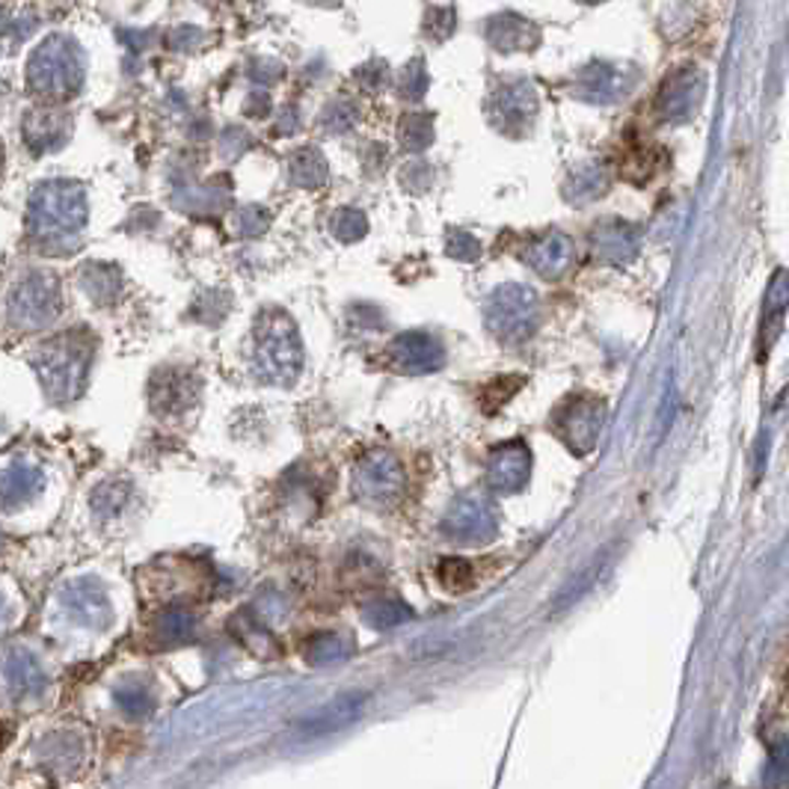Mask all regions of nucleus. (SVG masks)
<instances>
[{"mask_svg":"<svg viewBox=\"0 0 789 789\" xmlns=\"http://www.w3.org/2000/svg\"><path fill=\"white\" fill-rule=\"evenodd\" d=\"M27 223L42 250H78L80 232L87 226V193L75 181H45L33 190Z\"/></svg>","mask_w":789,"mask_h":789,"instance_id":"nucleus-1","label":"nucleus"},{"mask_svg":"<svg viewBox=\"0 0 789 789\" xmlns=\"http://www.w3.org/2000/svg\"><path fill=\"white\" fill-rule=\"evenodd\" d=\"M252 369L261 383L291 386L303 371V345L294 320L280 309L264 312L256 320L252 339Z\"/></svg>","mask_w":789,"mask_h":789,"instance_id":"nucleus-2","label":"nucleus"},{"mask_svg":"<svg viewBox=\"0 0 789 789\" xmlns=\"http://www.w3.org/2000/svg\"><path fill=\"white\" fill-rule=\"evenodd\" d=\"M90 365L92 339H83L78 332L48 341L33 360L42 390L54 404H69L78 398L90 377Z\"/></svg>","mask_w":789,"mask_h":789,"instance_id":"nucleus-3","label":"nucleus"},{"mask_svg":"<svg viewBox=\"0 0 789 789\" xmlns=\"http://www.w3.org/2000/svg\"><path fill=\"white\" fill-rule=\"evenodd\" d=\"M487 330L505 345L529 341L540 327V301L534 289L520 282H505L489 294L484 306Z\"/></svg>","mask_w":789,"mask_h":789,"instance_id":"nucleus-4","label":"nucleus"},{"mask_svg":"<svg viewBox=\"0 0 789 789\" xmlns=\"http://www.w3.org/2000/svg\"><path fill=\"white\" fill-rule=\"evenodd\" d=\"M31 87L48 99H66L80 90L83 57L78 45L66 36H50L36 48L31 60Z\"/></svg>","mask_w":789,"mask_h":789,"instance_id":"nucleus-5","label":"nucleus"},{"mask_svg":"<svg viewBox=\"0 0 789 789\" xmlns=\"http://www.w3.org/2000/svg\"><path fill=\"white\" fill-rule=\"evenodd\" d=\"M404 466L392 451H371L350 472V493L365 508L386 510L404 496Z\"/></svg>","mask_w":789,"mask_h":789,"instance_id":"nucleus-6","label":"nucleus"},{"mask_svg":"<svg viewBox=\"0 0 789 789\" xmlns=\"http://www.w3.org/2000/svg\"><path fill=\"white\" fill-rule=\"evenodd\" d=\"M60 315V282L48 270H31L10 294V324L15 330H45Z\"/></svg>","mask_w":789,"mask_h":789,"instance_id":"nucleus-7","label":"nucleus"},{"mask_svg":"<svg viewBox=\"0 0 789 789\" xmlns=\"http://www.w3.org/2000/svg\"><path fill=\"white\" fill-rule=\"evenodd\" d=\"M496 531H499V517L478 493L458 496L442 517V534L463 546H484L496 538Z\"/></svg>","mask_w":789,"mask_h":789,"instance_id":"nucleus-8","label":"nucleus"},{"mask_svg":"<svg viewBox=\"0 0 789 789\" xmlns=\"http://www.w3.org/2000/svg\"><path fill=\"white\" fill-rule=\"evenodd\" d=\"M602 425H606V404L600 398H590V395H576L555 413L559 437L579 458L597 449Z\"/></svg>","mask_w":789,"mask_h":789,"instance_id":"nucleus-9","label":"nucleus"},{"mask_svg":"<svg viewBox=\"0 0 789 789\" xmlns=\"http://www.w3.org/2000/svg\"><path fill=\"white\" fill-rule=\"evenodd\" d=\"M703 92H707V78L703 71L695 69V66H683L670 75L665 83H662L660 99H656V111L665 122H689L695 113H698L700 101H703Z\"/></svg>","mask_w":789,"mask_h":789,"instance_id":"nucleus-10","label":"nucleus"},{"mask_svg":"<svg viewBox=\"0 0 789 789\" xmlns=\"http://www.w3.org/2000/svg\"><path fill=\"white\" fill-rule=\"evenodd\" d=\"M386 360L401 374H433L446 365V348L428 332H401L390 341Z\"/></svg>","mask_w":789,"mask_h":789,"instance_id":"nucleus-11","label":"nucleus"},{"mask_svg":"<svg viewBox=\"0 0 789 789\" xmlns=\"http://www.w3.org/2000/svg\"><path fill=\"white\" fill-rule=\"evenodd\" d=\"M60 606L75 623L90 627V630H104L113 618L111 597L99 579H78L66 585L60 594Z\"/></svg>","mask_w":789,"mask_h":789,"instance_id":"nucleus-12","label":"nucleus"},{"mask_svg":"<svg viewBox=\"0 0 789 789\" xmlns=\"http://www.w3.org/2000/svg\"><path fill=\"white\" fill-rule=\"evenodd\" d=\"M531 475V451L522 440L501 442L499 449L489 451L487 458V484L493 493L510 496L520 493L529 484Z\"/></svg>","mask_w":789,"mask_h":789,"instance_id":"nucleus-13","label":"nucleus"},{"mask_svg":"<svg viewBox=\"0 0 789 789\" xmlns=\"http://www.w3.org/2000/svg\"><path fill=\"white\" fill-rule=\"evenodd\" d=\"M200 398V380L184 369H164L151 377L149 404L158 416L188 413Z\"/></svg>","mask_w":789,"mask_h":789,"instance_id":"nucleus-14","label":"nucleus"},{"mask_svg":"<svg viewBox=\"0 0 789 789\" xmlns=\"http://www.w3.org/2000/svg\"><path fill=\"white\" fill-rule=\"evenodd\" d=\"M635 87V71L615 66V63H590L588 69L579 71L576 78V92L579 99L594 101V104H611L630 95Z\"/></svg>","mask_w":789,"mask_h":789,"instance_id":"nucleus-15","label":"nucleus"},{"mask_svg":"<svg viewBox=\"0 0 789 789\" xmlns=\"http://www.w3.org/2000/svg\"><path fill=\"white\" fill-rule=\"evenodd\" d=\"M590 252L594 259L600 264H611V268H620V264H630L635 256H639L641 238L639 229L627 221H600L588 235Z\"/></svg>","mask_w":789,"mask_h":789,"instance_id":"nucleus-16","label":"nucleus"},{"mask_svg":"<svg viewBox=\"0 0 789 789\" xmlns=\"http://www.w3.org/2000/svg\"><path fill=\"white\" fill-rule=\"evenodd\" d=\"M520 259L543 280H559L573 264V240L564 232L552 229L546 235H540V238L529 240L522 247Z\"/></svg>","mask_w":789,"mask_h":789,"instance_id":"nucleus-17","label":"nucleus"},{"mask_svg":"<svg viewBox=\"0 0 789 789\" xmlns=\"http://www.w3.org/2000/svg\"><path fill=\"white\" fill-rule=\"evenodd\" d=\"M534 111H538L534 90H531L529 83H522V80H514V83L501 87L493 95V122L501 131H510V134H520L531 122Z\"/></svg>","mask_w":789,"mask_h":789,"instance_id":"nucleus-18","label":"nucleus"},{"mask_svg":"<svg viewBox=\"0 0 789 789\" xmlns=\"http://www.w3.org/2000/svg\"><path fill=\"white\" fill-rule=\"evenodd\" d=\"M789 309V273L778 270L769 282L766 301H763V318H759V360H766L775 348V341L784 327V315Z\"/></svg>","mask_w":789,"mask_h":789,"instance_id":"nucleus-19","label":"nucleus"},{"mask_svg":"<svg viewBox=\"0 0 789 789\" xmlns=\"http://www.w3.org/2000/svg\"><path fill=\"white\" fill-rule=\"evenodd\" d=\"M45 489V472L31 460H15L3 470V508L19 510Z\"/></svg>","mask_w":789,"mask_h":789,"instance_id":"nucleus-20","label":"nucleus"},{"mask_svg":"<svg viewBox=\"0 0 789 789\" xmlns=\"http://www.w3.org/2000/svg\"><path fill=\"white\" fill-rule=\"evenodd\" d=\"M7 683H10L12 695H19V698H42L48 677L31 650L15 647L7 653Z\"/></svg>","mask_w":789,"mask_h":789,"instance_id":"nucleus-21","label":"nucleus"},{"mask_svg":"<svg viewBox=\"0 0 789 789\" xmlns=\"http://www.w3.org/2000/svg\"><path fill=\"white\" fill-rule=\"evenodd\" d=\"M24 137L33 151H54L69 140V120L63 113L36 111L24 122Z\"/></svg>","mask_w":789,"mask_h":789,"instance_id":"nucleus-22","label":"nucleus"},{"mask_svg":"<svg viewBox=\"0 0 789 789\" xmlns=\"http://www.w3.org/2000/svg\"><path fill=\"white\" fill-rule=\"evenodd\" d=\"M196 635H200V620L184 606H170L155 620V641L160 647H181L196 641Z\"/></svg>","mask_w":789,"mask_h":789,"instance_id":"nucleus-23","label":"nucleus"},{"mask_svg":"<svg viewBox=\"0 0 789 789\" xmlns=\"http://www.w3.org/2000/svg\"><path fill=\"white\" fill-rule=\"evenodd\" d=\"M353 653V641L345 632H315L303 641V660L312 668H327L336 662H345Z\"/></svg>","mask_w":789,"mask_h":789,"instance_id":"nucleus-24","label":"nucleus"},{"mask_svg":"<svg viewBox=\"0 0 789 789\" xmlns=\"http://www.w3.org/2000/svg\"><path fill=\"white\" fill-rule=\"evenodd\" d=\"M609 190V172L600 164H582L579 170L570 172L567 184H564V196L573 205H585V202L600 200Z\"/></svg>","mask_w":789,"mask_h":789,"instance_id":"nucleus-25","label":"nucleus"},{"mask_svg":"<svg viewBox=\"0 0 789 789\" xmlns=\"http://www.w3.org/2000/svg\"><path fill=\"white\" fill-rule=\"evenodd\" d=\"M80 289L87 291V297L99 306H111L120 297L122 277L113 264H87L80 270Z\"/></svg>","mask_w":789,"mask_h":789,"instance_id":"nucleus-26","label":"nucleus"},{"mask_svg":"<svg viewBox=\"0 0 789 789\" xmlns=\"http://www.w3.org/2000/svg\"><path fill=\"white\" fill-rule=\"evenodd\" d=\"M36 757L54 771H71L83 757V745H80L71 733H50L40 742Z\"/></svg>","mask_w":789,"mask_h":789,"instance_id":"nucleus-27","label":"nucleus"},{"mask_svg":"<svg viewBox=\"0 0 789 789\" xmlns=\"http://www.w3.org/2000/svg\"><path fill=\"white\" fill-rule=\"evenodd\" d=\"M362 703H365L362 695H341V698L332 700L330 707H324L315 719H309V724L303 730H306L309 736H320V733H327V730L345 728V724H350V721L360 715Z\"/></svg>","mask_w":789,"mask_h":789,"instance_id":"nucleus-28","label":"nucleus"},{"mask_svg":"<svg viewBox=\"0 0 789 789\" xmlns=\"http://www.w3.org/2000/svg\"><path fill=\"white\" fill-rule=\"evenodd\" d=\"M407 620H413V609L401 600L383 597V600H371L362 606V623L371 630H395Z\"/></svg>","mask_w":789,"mask_h":789,"instance_id":"nucleus-29","label":"nucleus"},{"mask_svg":"<svg viewBox=\"0 0 789 789\" xmlns=\"http://www.w3.org/2000/svg\"><path fill=\"white\" fill-rule=\"evenodd\" d=\"M289 172H291V181L297 184V188H320L330 170H327V160L320 158L318 149H301L289 164Z\"/></svg>","mask_w":789,"mask_h":789,"instance_id":"nucleus-30","label":"nucleus"},{"mask_svg":"<svg viewBox=\"0 0 789 789\" xmlns=\"http://www.w3.org/2000/svg\"><path fill=\"white\" fill-rule=\"evenodd\" d=\"M232 632H238V639L259 656H273L277 639L270 635L268 627H261L259 620L252 618L250 611H240L238 618H232Z\"/></svg>","mask_w":789,"mask_h":789,"instance_id":"nucleus-31","label":"nucleus"},{"mask_svg":"<svg viewBox=\"0 0 789 789\" xmlns=\"http://www.w3.org/2000/svg\"><path fill=\"white\" fill-rule=\"evenodd\" d=\"M113 698H116L122 715H128V719H149L155 710V698L143 683H122L120 689L113 691Z\"/></svg>","mask_w":789,"mask_h":789,"instance_id":"nucleus-32","label":"nucleus"},{"mask_svg":"<svg viewBox=\"0 0 789 789\" xmlns=\"http://www.w3.org/2000/svg\"><path fill=\"white\" fill-rule=\"evenodd\" d=\"M128 493L131 487L125 481H104L95 493H92V514L99 517V520H111L116 517L122 508H125V501H128Z\"/></svg>","mask_w":789,"mask_h":789,"instance_id":"nucleus-33","label":"nucleus"},{"mask_svg":"<svg viewBox=\"0 0 789 789\" xmlns=\"http://www.w3.org/2000/svg\"><path fill=\"white\" fill-rule=\"evenodd\" d=\"M437 579L451 594H463L475 585V570L466 559H442L437 564Z\"/></svg>","mask_w":789,"mask_h":789,"instance_id":"nucleus-34","label":"nucleus"},{"mask_svg":"<svg viewBox=\"0 0 789 789\" xmlns=\"http://www.w3.org/2000/svg\"><path fill=\"white\" fill-rule=\"evenodd\" d=\"M522 383H526V377H517V374H510V377H496L493 383H487V386L481 390V410L484 413L501 410V407L517 395V390H520Z\"/></svg>","mask_w":789,"mask_h":789,"instance_id":"nucleus-35","label":"nucleus"},{"mask_svg":"<svg viewBox=\"0 0 789 789\" xmlns=\"http://www.w3.org/2000/svg\"><path fill=\"white\" fill-rule=\"evenodd\" d=\"M398 140L407 151H425L433 140V125L428 116H404L398 125Z\"/></svg>","mask_w":789,"mask_h":789,"instance_id":"nucleus-36","label":"nucleus"},{"mask_svg":"<svg viewBox=\"0 0 789 789\" xmlns=\"http://www.w3.org/2000/svg\"><path fill=\"white\" fill-rule=\"evenodd\" d=\"M330 232L341 240V244H353V240L365 238V232H369V221H365V214H362V211L339 208L336 214H332Z\"/></svg>","mask_w":789,"mask_h":789,"instance_id":"nucleus-37","label":"nucleus"},{"mask_svg":"<svg viewBox=\"0 0 789 789\" xmlns=\"http://www.w3.org/2000/svg\"><path fill=\"white\" fill-rule=\"evenodd\" d=\"M763 784L766 787H789V736H780V740L771 742Z\"/></svg>","mask_w":789,"mask_h":789,"instance_id":"nucleus-38","label":"nucleus"},{"mask_svg":"<svg viewBox=\"0 0 789 789\" xmlns=\"http://www.w3.org/2000/svg\"><path fill=\"white\" fill-rule=\"evenodd\" d=\"M268 211L259 208V205H247V208L235 211V217H232V232H235L238 238H259V235L268 232Z\"/></svg>","mask_w":789,"mask_h":789,"instance_id":"nucleus-39","label":"nucleus"},{"mask_svg":"<svg viewBox=\"0 0 789 789\" xmlns=\"http://www.w3.org/2000/svg\"><path fill=\"white\" fill-rule=\"evenodd\" d=\"M446 252L458 261H478L484 250H481L478 238H472L470 232L449 229V235H446Z\"/></svg>","mask_w":789,"mask_h":789,"instance_id":"nucleus-40","label":"nucleus"},{"mask_svg":"<svg viewBox=\"0 0 789 789\" xmlns=\"http://www.w3.org/2000/svg\"><path fill=\"white\" fill-rule=\"evenodd\" d=\"M324 128L332 131V134H345L348 128H353V122H357V111L350 108L348 101H336L330 104L327 111H324Z\"/></svg>","mask_w":789,"mask_h":789,"instance_id":"nucleus-41","label":"nucleus"},{"mask_svg":"<svg viewBox=\"0 0 789 789\" xmlns=\"http://www.w3.org/2000/svg\"><path fill=\"white\" fill-rule=\"evenodd\" d=\"M428 90V75H425V66L421 63H410L404 75H401V92L407 101H419Z\"/></svg>","mask_w":789,"mask_h":789,"instance_id":"nucleus-42","label":"nucleus"},{"mask_svg":"<svg viewBox=\"0 0 789 789\" xmlns=\"http://www.w3.org/2000/svg\"><path fill=\"white\" fill-rule=\"evenodd\" d=\"M588 3H600V0H588Z\"/></svg>","mask_w":789,"mask_h":789,"instance_id":"nucleus-43","label":"nucleus"}]
</instances>
